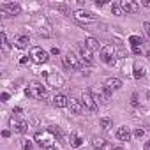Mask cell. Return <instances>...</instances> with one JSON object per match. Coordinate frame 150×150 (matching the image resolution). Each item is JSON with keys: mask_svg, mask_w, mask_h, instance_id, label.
I'll list each match as a JSON object with an SVG mask.
<instances>
[{"mask_svg": "<svg viewBox=\"0 0 150 150\" xmlns=\"http://www.w3.org/2000/svg\"><path fill=\"white\" fill-rule=\"evenodd\" d=\"M79 51H81V62L85 65H94L95 64V58H94V53L85 46V44H79Z\"/></svg>", "mask_w": 150, "mask_h": 150, "instance_id": "10", "label": "cell"}, {"mask_svg": "<svg viewBox=\"0 0 150 150\" xmlns=\"http://www.w3.org/2000/svg\"><path fill=\"white\" fill-rule=\"evenodd\" d=\"M143 28H145V32H147V35L150 37V21H145V23H143Z\"/></svg>", "mask_w": 150, "mask_h": 150, "instance_id": "28", "label": "cell"}, {"mask_svg": "<svg viewBox=\"0 0 150 150\" xmlns=\"http://www.w3.org/2000/svg\"><path fill=\"white\" fill-rule=\"evenodd\" d=\"M92 147L95 148V150H113V147L109 145L106 139H103V138H92Z\"/></svg>", "mask_w": 150, "mask_h": 150, "instance_id": "13", "label": "cell"}, {"mask_svg": "<svg viewBox=\"0 0 150 150\" xmlns=\"http://www.w3.org/2000/svg\"><path fill=\"white\" fill-rule=\"evenodd\" d=\"M67 99H69V97H65L64 94H57V95L53 97V106H55V108H65V106H67Z\"/></svg>", "mask_w": 150, "mask_h": 150, "instance_id": "18", "label": "cell"}, {"mask_svg": "<svg viewBox=\"0 0 150 150\" xmlns=\"http://www.w3.org/2000/svg\"><path fill=\"white\" fill-rule=\"evenodd\" d=\"M113 150H124V148H122V147H115Z\"/></svg>", "mask_w": 150, "mask_h": 150, "instance_id": "38", "label": "cell"}, {"mask_svg": "<svg viewBox=\"0 0 150 150\" xmlns=\"http://www.w3.org/2000/svg\"><path fill=\"white\" fill-rule=\"evenodd\" d=\"M25 94L28 97H32V99H39V101H41V99L46 97V88H44L43 83H39V81H30L27 90H25Z\"/></svg>", "mask_w": 150, "mask_h": 150, "instance_id": "1", "label": "cell"}, {"mask_svg": "<svg viewBox=\"0 0 150 150\" xmlns=\"http://www.w3.org/2000/svg\"><path fill=\"white\" fill-rule=\"evenodd\" d=\"M131 103H133V104H138V95H136V94H133V99H131Z\"/></svg>", "mask_w": 150, "mask_h": 150, "instance_id": "31", "label": "cell"}, {"mask_svg": "<svg viewBox=\"0 0 150 150\" xmlns=\"http://www.w3.org/2000/svg\"><path fill=\"white\" fill-rule=\"evenodd\" d=\"M48 150H57V148H55V147H51V148H48Z\"/></svg>", "mask_w": 150, "mask_h": 150, "instance_id": "40", "label": "cell"}, {"mask_svg": "<svg viewBox=\"0 0 150 150\" xmlns=\"http://www.w3.org/2000/svg\"><path fill=\"white\" fill-rule=\"evenodd\" d=\"M134 136H136V138H143V136H145V129H141V127H138L136 131H134Z\"/></svg>", "mask_w": 150, "mask_h": 150, "instance_id": "27", "label": "cell"}, {"mask_svg": "<svg viewBox=\"0 0 150 150\" xmlns=\"http://www.w3.org/2000/svg\"><path fill=\"white\" fill-rule=\"evenodd\" d=\"M0 11L7 13L9 16H18L21 13V7H19V4H14V2H4L0 4Z\"/></svg>", "mask_w": 150, "mask_h": 150, "instance_id": "9", "label": "cell"}, {"mask_svg": "<svg viewBox=\"0 0 150 150\" xmlns=\"http://www.w3.org/2000/svg\"><path fill=\"white\" fill-rule=\"evenodd\" d=\"M2 136L4 138H9V136H11V131H7V129H5V131H2Z\"/></svg>", "mask_w": 150, "mask_h": 150, "instance_id": "32", "label": "cell"}, {"mask_svg": "<svg viewBox=\"0 0 150 150\" xmlns=\"http://www.w3.org/2000/svg\"><path fill=\"white\" fill-rule=\"evenodd\" d=\"M11 125H13L14 131H16V133H19V134L27 133V129H28V124L25 122V120H16L14 117L11 118Z\"/></svg>", "mask_w": 150, "mask_h": 150, "instance_id": "15", "label": "cell"}, {"mask_svg": "<svg viewBox=\"0 0 150 150\" xmlns=\"http://www.w3.org/2000/svg\"><path fill=\"white\" fill-rule=\"evenodd\" d=\"M148 58H150V51H148Z\"/></svg>", "mask_w": 150, "mask_h": 150, "instance_id": "41", "label": "cell"}, {"mask_svg": "<svg viewBox=\"0 0 150 150\" xmlns=\"http://www.w3.org/2000/svg\"><path fill=\"white\" fill-rule=\"evenodd\" d=\"M27 62H28V58H27V57H23L21 60H19V64H27Z\"/></svg>", "mask_w": 150, "mask_h": 150, "instance_id": "35", "label": "cell"}, {"mask_svg": "<svg viewBox=\"0 0 150 150\" xmlns=\"http://www.w3.org/2000/svg\"><path fill=\"white\" fill-rule=\"evenodd\" d=\"M129 43H131L133 48H139V44H141V39H139L138 35H131V37H129Z\"/></svg>", "mask_w": 150, "mask_h": 150, "instance_id": "24", "label": "cell"}, {"mask_svg": "<svg viewBox=\"0 0 150 150\" xmlns=\"http://www.w3.org/2000/svg\"><path fill=\"white\" fill-rule=\"evenodd\" d=\"M35 141L41 145L43 148H46V150L55 147V138H53V134L49 131H39V133H35Z\"/></svg>", "mask_w": 150, "mask_h": 150, "instance_id": "2", "label": "cell"}, {"mask_svg": "<svg viewBox=\"0 0 150 150\" xmlns=\"http://www.w3.org/2000/svg\"><path fill=\"white\" fill-rule=\"evenodd\" d=\"M67 106H69V109H71L73 113H76V115H79V113L83 111V104H81V101L76 99V97H69V99H67Z\"/></svg>", "mask_w": 150, "mask_h": 150, "instance_id": "11", "label": "cell"}, {"mask_svg": "<svg viewBox=\"0 0 150 150\" xmlns=\"http://www.w3.org/2000/svg\"><path fill=\"white\" fill-rule=\"evenodd\" d=\"M81 104H83L85 109H88V111H92V113H95L99 109V103L95 101V97L92 95L90 90H85V92L81 94Z\"/></svg>", "mask_w": 150, "mask_h": 150, "instance_id": "3", "label": "cell"}, {"mask_svg": "<svg viewBox=\"0 0 150 150\" xmlns=\"http://www.w3.org/2000/svg\"><path fill=\"white\" fill-rule=\"evenodd\" d=\"M145 150H150V139H148V141H145Z\"/></svg>", "mask_w": 150, "mask_h": 150, "instance_id": "37", "label": "cell"}, {"mask_svg": "<svg viewBox=\"0 0 150 150\" xmlns=\"http://www.w3.org/2000/svg\"><path fill=\"white\" fill-rule=\"evenodd\" d=\"M51 53H53V55H60V49H58V48H53Z\"/></svg>", "mask_w": 150, "mask_h": 150, "instance_id": "34", "label": "cell"}, {"mask_svg": "<svg viewBox=\"0 0 150 150\" xmlns=\"http://www.w3.org/2000/svg\"><path fill=\"white\" fill-rule=\"evenodd\" d=\"M115 136H117V139H120V141H129V139L133 138V133H131V129H129V127L122 125V127L117 129Z\"/></svg>", "mask_w": 150, "mask_h": 150, "instance_id": "12", "label": "cell"}, {"mask_svg": "<svg viewBox=\"0 0 150 150\" xmlns=\"http://www.w3.org/2000/svg\"><path fill=\"white\" fill-rule=\"evenodd\" d=\"M104 87H108L109 90H118V88H122V81H120L118 78H108L106 81H104Z\"/></svg>", "mask_w": 150, "mask_h": 150, "instance_id": "17", "label": "cell"}, {"mask_svg": "<svg viewBox=\"0 0 150 150\" xmlns=\"http://www.w3.org/2000/svg\"><path fill=\"white\" fill-rule=\"evenodd\" d=\"M69 143H71V147L78 148V147H81V143H83V138L79 136L78 133H71V136H69Z\"/></svg>", "mask_w": 150, "mask_h": 150, "instance_id": "20", "label": "cell"}, {"mask_svg": "<svg viewBox=\"0 0 150 150\" xmlns=\"http://www.w3.org/2000/svg\"><path fill=\"white\" fill-rule=\"evenodd\" d=\"M28 43H30L28 35H19V37H16V39H14V46H16V48H19V49H25V48L28 46Z\"/></svg>", "mask_w": 150, "mask_h": 150, "instance_id": "19", "label": "cell"}, {"mask_svg": "<svg viewBox=\"0 0 150 150\" xmlns=\"http://www.w3.org/2000/svg\"><path fill=\"white\" fill-rule=\"evenodd\" d=\"M141 5H145V7H150V0H141Z\"/></svg>", "mask_w": 150, "mask_h": 150, "instance_id": "33", "label": "cell"}, {"mask_svg": "<svg viewBox=\"0 0 150 150\" xmlns=\"http://www.w3.org/2000/svg\"><path fill=\"white\" fill-rule=\"evenodd\" d=\"M0 41H2V48H4V51H7V49H9V43H7V35H5V32L0 34Z\"/></svg>", "mask_w": 150, "mask_h": 150, "instance_id": "26", "label": "cell"}, {"mask_svg": "<svg viewBox=\"0 0 150 150\" xmlns=\"http://www.w3.org/2000/svg\"><path fill=\"white\" fill-rule=\"evenodd\" d=\"M147 97H148V101H150V90H148V92H147Z\"/></svg>", "mask_w": 150, "mask_h": 150, "instance_id": "39", "label": "cell"}, {"mask_svg": "<svg viewBox=\"0 0 150 150\" xmlns=\"http://www.w3.org/2000/svg\"><path fill=\"white\" fill-rule=\"evenodd\" d=\"M120 7L124 9V13H136L138 9H139V4L138 2H133V0H122L120 2Z\"/></svg>", "mask_w": 150, "mask_h": 150, "instance_id": "14", "label": "cell"}, {"mask_svg": "<svg viewBox=\"0 0 150 150\" xmlns=\"http://www.w3.org/2000/svg\"><path fill=\"white\" fill-rule=\"evenodd\" d=\"M90 92H92V95L95 97V101L99 103V101H101V103H109V101H111V95H113V92H111V90H109L108 87H99V88H95V90H90Z\"/></svg>", "mask_w": 150, "mask_h": 150, "instance_id": "5", "label": "cell"}, {"mask_svg": "<svg viewBox=\"0 0 150 150\" xmlns=\"http://www.w3.org/2000/svg\"><path fill=\"white\" fill-rule=\"evenodd\" d=\"M85 46L90 49V51H97V49H99V43L95 41L94 37H88L87 41H85Z\"/></svg>", "mask_w": 150, "mask_h": 150, "instance_id": "22", "label": "cell"}, {"mask_svg": "<svg viewBox=\"0 0 150 150\" xmlns=\"http://www.w3.org/2000/svg\"><path fill=\"white\" fill-rule=\"evenodd\" d=\"M111 13H113L115 16H122V14H124V9L120 7L118 4H113V5H111Z\"/></svg>", "mask_w": 150, "mask_h": 150, "instance_id": "25", "label": "cell"}, {"mask_svg": "<svg viewBox=\"0 0 150 150\" xmlns=\"http://www.w3.org/2000/svg\"><path fill=\"white\" fill-rule=\"evenodd\" d=\"M46 78V83L49 87H53V88H60V87H64V78L57 74V73H44L43 74Z\"/></svg>", "mask_w": 150, "mask_h": 150, "instance_id": "8", "label": "cell"}, {"mask_svg": "<svg viewBox=\"0 0 150 150\" xmlns=\"http://www.w3.org/2000/svg\"><path fill=\"white\" fill-rule=\"evenodd\" d=\"M30 58H32L35 64H46L49 57H48V53L44 51L43 48L35 46V48H32V49H30Z\"/></svg>", "mask_w": 150, "mask_h": 150, "instance_id": "7", "label": "cell"}, {"mask_svg": "<svg viewBox=\"0 0 150 150\" xmlns=\"http://www.w3.org/2000/svg\"><path fill=\"white\" fill-rule=\"evenodd\" d=\"M21 113V108H14V115H19Z\"/></svg>", "mask_w": 150, "mask_h": 150, "instance_id": "36", "label": "cell"}, {"mask_svg": "<svg viewBox=\"0 0 150 150\" xmlns=\"http://www.w3.org/2000/svg\"><path fill=\"white\" fill-rule=\"evenodd\" d=\"M99 127H101L103 131H108L109 127H113V120L109 118V117H104V118L99 120Z\"/></svg>", "mask_w": 150, "mask_h": 150, "instance_id": "21", "label": "cell"}, {"mask_svg": "<svg viewBox=\"0 0 150 150\" xmlns=\"http://www.w3.org/2000/svg\"><path fill=\"white\" fill-rule=\"evenodd\" d=\"M74 18L78 19V21H85V23H90V21H94V19H95V16L92 13H87V11H76Z\"/></svg>", "mask_w": 150, "mask_h": 150, "instance_id": "16", "label": "cell"}, {"mask_svg": "<svg viewBox=\"0 0 150 150\" xmlns=\"http://www.w3.org/2000/svg\"><path fill=\"white\" fill-rule=\"evenodd\" d=\"M141 76H145V67L139 64H134V78H141Z\"/></svg>", "mask_w": 150, "mask_h": 150, "instance_id": "23", "label": "cell"}, {"mask_svg": "<svg viewBox=\"0 0 150 150\" xmlns=\"http://www.w3.org/2000/svg\"><path fill=\"white\" fill-rule=\"evenodd\" d=\"M23 148L25 150H32V143H30L28 139H25V141H23Z\"/></svg>", "mask_w": 150, "mask_h": 150, "instance_id": "29", "label": "cell"}, {"mask_svg": "<svg viewBox=\"0 0 150 150\" xmlns=\"http://www.w3.org/2000/svg\"><path fill=\"white\" fill-rule=\"evenodd\" d=\"M2 101H4V103H5V101H9V94H7V92H4V94H2Z\"/></svg>", "mask_w": 150, "mask_h": 150, "instance_id": "30", "label": "cell"}, {"mask_svg": "<svg viewBox=\"0 0 150 150\" xmlns=\"http://www.w3.org/2000/svg\"><path fill=\"white\" fill-rule=\"evenodd\" d=\"M64 64H65V67L73 69V71H79V69L83 67V62H81L79 57H76L73 51H67V53L64 55Z\"/></svg>", "mask_w": 150, "mask_h": 150, "instance_id": "6", "label": "cell"}, {"mask_svg": "<svg viewBox=\"0 0 150 150\" xmlns=\"http://www.w3.org/2000/svg\"><path fill=\"white\" fill-rule=\"evenodd\" d=\"M115 57H117V51H115L113 46H103L101 49H99V58L108 65L115 64Z\"/></svg>", "mask_w": 150, "mask_h": 150, "instance_id": "4", "label": "cell"}]
</instances>
